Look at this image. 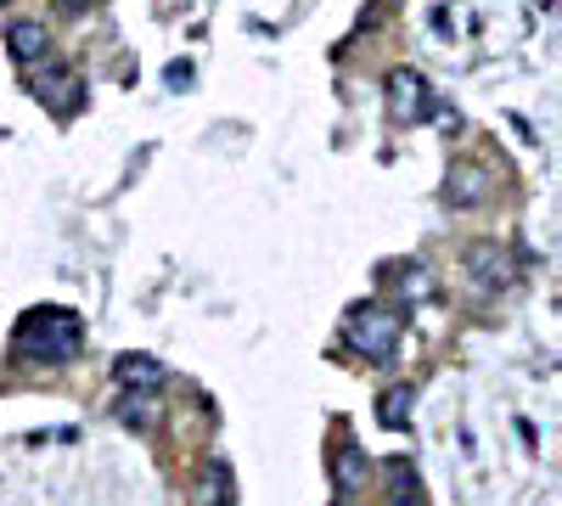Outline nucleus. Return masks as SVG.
Segmentation results:
<instances>
[{"label": "nucleus", "instance_id": "nucleus-1", "mask_svg": "<svg viewBox=\"0 0 562 506\" xmlns=\"http://www.w3.org/2000/svg\"><path fill=\"white\" fill-rule=\"evenodd\" d=\"M85 344V327H79V315L63 310V304H45V310H29L18 321V355L29 360H45V366H63L74 360Z\"/></svg>", "mask_w": 562, "mask_h": 506}, {"label": "nucleus", "instance_id": "nucleus-2", "mask_svg": "<svg viewBox=\"0 0 562 506\" xmlns=\"http://www.w3.org/2000/svg\"><path fill=\"white\" fill-rule=\"evenodd\" d=\"M344 338H349V349H355L360 360H371V366H389V360L400 355L405 327H400V315H394V310H383V304H360V310H349V327H344Z\"/></svg>", "mask_w": 562, "mask_h": 506}, {"label": "nucleus", "instance_id": "nucleus-3", "mask_svg": "<svg viewBox=\"0 0 562 506\" xmlns=\"http://www.w3.org/2000/svg\"><path fill=\"white\" fill-rule=\"evenodd\" d=\"M383 97H389V119L394 124H422L434 113V90H428V79H422L416 68H394L389 85H383Z\"/></svg>", "mask_w": 562, "mask_h": 506}, {"label": "nucleus", "instance_id": "nucleus-4", "mask_svg": "<svg viewBox=\"0 0 562 506\" xmlns=\"http://www.w3.org/2000/svg\"><path fill=\"white\" fill-rule=\"evenodd\" d=\"M29 90H34V97L45 102V108H52V113H79V102H85V85H79V74L74 68H63V63H52V68H45V74H34L29 79Z\"/></svg>", "mask_w": 562, "mask_h": 506}, {"label": "nucleus", "instance_id": "nucleus-5", "mask_svg": "<svg viewBox=\"0 0 562 506\" xmlns=\"http://www.w3.org/2000/svg\"><path fill=\"white\" fill-rule=\"evenodd\" d=\"M467 276H473L479 293H506L512 282H518V265H512L501 248L479 243V248H467Z\"/></svg>", "mask_w": 562, "mask_h": 506}, {"label": "nucleus", "instance_id": "nucleus-6", "mask_svg": "<svg viewBox=\"0 0 562 506\" xmlns=\"http://www.w3.org/2000/svg\"><path fill=\"white\" fill-rule=\"evenodd\" d=\"M495 192V175L484 169V164H450V180H445V198H450V209H479L484 198Z\"/></svg>", "mask_w": 562, "mask_h": 506}, {"label": "nucleus", "instance_id": "nucleus-7", "mask_svg": "<svg viewBox=\"0 0 562 506\" xmlns=\"http://www.w3.org/2000/svg\"><path fill=\"white\" fill-rule=\"evenodd\" d=\"M7 52H12V63H40L45 52H52V29L34 23V18H18L7 29Z\"/></svg>", "mask_w": 562, "mask_h": 506}, {"label": "nucleus", "instance_id": "nucleus-8", "mask_svg": "<svg viewBox=\"0 0 562 506\" xmlns=\"http://www.w3.org/2000/svg\"><path fill=\"white\" fill-rule=\"evenodd\" d=\"M113 378L130 383V394H158L164 389V366L153 355H119L113 360Z\"/></svg>", "mask_w": 562, "mask_h": 506}, {"label": "nucleus", "instance_id": "nucleus-9", "mask_svg": "<svg viewBox=\"0 0 562 506\" xmlns=\"http://www.w3.org/2000/svg\"><path fill=\"white\" fill-rule=\"evenodd\" d=\"M119 423H124V428H158V423H164L158 394H130V400L119 405Z\"/></svg>", "mask_w": 562, "mask_h": 506}, {"label": "nucleus", "instance_id": "nucleus-10", "mask_svg": "<svg viewBox=\"0 0 562 506\" xmlns=\"http://www.w3.org/2000/svg\"><path fill=\"white\" fill-rule=\"evenodd\" d=\"M333 473H338V490H360V484H366V473H371V462H366V456H360L355 445H338Z\"/></svg>", "mask_w": 562, "mask_h": 506}, {"label": "nucleus", "instance_id": "nucleus-11", "mask_svg": "<svg viewBox=\"0 0 562 506\" xmlns=\"http://www.w3.org/2000/svg\"><path fill=\"white\" fill-rule=\"evenodd\" d=\"M411 405H416V389H411V383L389 389V394L378 400V417H383V428H400V423L411 417Z\"/></svg>", "mask_w": 562, "mask_h": 506}, {"label": "nucleus", "instance_id": "nucleus-12", "mask_svg": "<svg viewBox=\"0 0 562 506\" xmlns=\"http://www.w3.org/2000/svg\"><path fill=\"white\" fill-rule=\"evenodd\" d=\"M192 501H198V506H225V501H231V473L209 468V473H203V484L192 490Z\"/></svg>", "mask_w": 562, "mask_h": 506}, {"label": "nucleus", "instance_id": "nucleus-13", "mask_svg": "<svg viewBox=\"0 0 562 506\" xmlns=\"http://www.w3.org/2000/svg\"><path fill=\"white\" fill-rule=\"evenodd\" d=\"M389 473H394V495H400V501H405V495H411V501H422V484H416V468H405V462H394Z\"/></svg>", "mask_w": 562, "mask_h": 506}, {"label": "nucleus", "instance_id": "nucleus-14", "mask_svg": "<svg viewBox=\"0 0 562 506\" xmlns=\"http://www.w3.org/2000/svg\"><path fill=\"white\" fill-rule=\"evenodd\" d=\"M63 7H97V0H63Z\"/></svg>", "mask_w": 562, "mask_h": 506}]
</instances>
